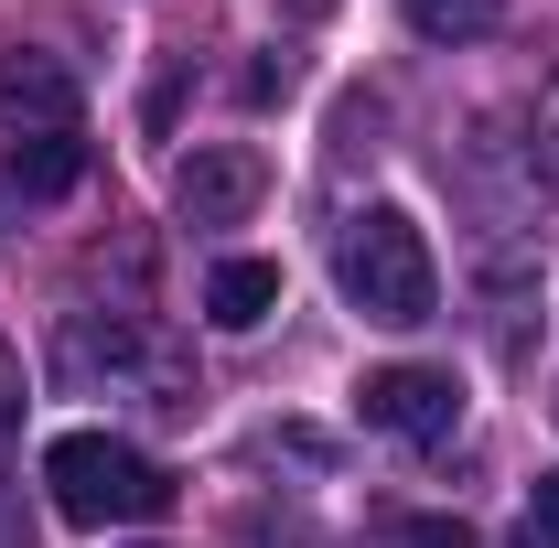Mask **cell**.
Segmentation results:
<instances>
[{"label": "cell", "instance_id": "6", "mask_svg": "<svg viewBox=\"0 0 559 548\" xmlns=\"http://www.w3.org/2000/svg\"><path fill=\"white\" fill-rule=\"evenodd\" d=\"M205 312L226 323V334H259L280 312V259H226V270L205 279Z\"/></svg>", "mask_w": 559, "mask_h": 548}, {"label": "cell", "instance_id": "10", "mask_svg": "<svg viewBox=\"0 0 559 548\" xmlns=\"http://www.w3.org/2000/svg\"><path fill=\"white\" fill-rule=\"evenodd\" d=\"M527 538L559 548V474H538V495H527Z\"/></svg>", "mask_w": 559, "mask_h": 548}, {"label": "cell", "instance_id": "2", "mask_svg": "<svg viewBox=\"0 0 559 548\" xmlns=\"http://www.w3.org/2000/svg\"><path fill=\"white\" fill-rule=\"evenodd\" d=\"M44 495L66 527H140L173 505V474L130 452L119 430H66V441H44Z\"/></svg>", "mask_w": 559, "mask_h": 548}, {"label": "cell", "instance_id": "11", "mask_svg": "<svg viewBox=\"0 0 559 548\" xmlns=\"http://www.w3.org/2000/svg\"><path fill=\"white\" fill-rule=\"evenodd\" d=\"M538 140H549V172H559V97H549V130H538Z\"/></svg>", "mask_w": 559, "mask_h": 548}, {"label": "cell", "instance_id": "4", "mask_svg": "<svg viewBox=\"0 0 559 548\" xmlns=\"http://www.w3.org/2000/svg\"><path fill=\"white\" fill-rule=\"evenodd\" d=\"M355 409L377 419V430H399V441H452L463 430V388H452V366H377L366 388H355Z\"/></svg>", "mask_w": 559, "mask_h": 548}, {"label": "cell", "instance_id": "9", "mask_svg": "<svg viewBox=\"0 0 559 548\" xmlns=\"http://www.w3.org/2000/svg\"><path fill=\"white\" fill-rule=\"evenodd\" d=\"M399 548H474V527H463V516H409Z\"/></svg>", "mask_w": 559, "mask_h": 548}, {"label": "cell", "instance_id": "8", "mask_svg": "<svg viewBox=\"0 0 559 548\" xmlns=\"http://www.w3.org/2000/svg\"><path fill=\"white\" fill-rule=\"evenodd\" d=\"M11 441H22V355L0 344V463H11Z\"/></svg>", "mask_w": 559, "mask_h": 548}, {"label": "cell", "instance_id": "13", "mask_svg": "<svg viewBox=\"0 0 559 548\" xmlns=\"http://www.w3.org/2000/svg\"><path fill=\"white\" fill-rule=\"evenodd\" d=\"M301 11H323V0H301Z\"/></svg>", "mask_w": 559, "mask_h": 548}, {"label": "cell", "instance_id": "7", "mask_svg": "<svg viewBox=\"0 0 559 548\" xmlns=\"http://www.w3.org/2000/svg\"><path fill=\"white\" fill-rule=\"evenodd\" d=\"M399 11H409L419 44H485L495 22H506V0H399Z\"/></svg>", "mask_w": 559, "mask_h": 548}, {"label": "cell", "instance_id": "1", "mask_svg": "<svg viewBox=\"0 0 559 548\" xmlns=\"http://www.w3.org/2000/svg\"><path fill=\"white\" fill-rule=\"evenodd\" d=\"M334 290H345L366 323H388V334L430 323V312H441V270H430V237H419L399 205L345 215V237H334Z\"/></svg>", "mask_w": 559, "mask_h": 548}, {"label": "cell", "instance_id": "3", "mask_svg": "<svg viewBox=\"0 0 559 548\" xmlns=\"http://www.w3.org/2000/svg\"><path fill=\"white\" fill-rule=\"evenodd\" d=\"M55 140H86V108H75V75L33 44L0 55V151H55Z\"/></svg>", "mask_w": 559, "mask_h": 548}, {"label": "cell", "instance_id": "5", "mask_svg": "<svg viewBox=\"0 0 559 548\" xmlns=\"http://www.w3.org/2000/svg\"><path fill=\"white\" fill-rule=\"evenodd\" d=\"M259 194H270V162L237 151V140H205L194 162H173V215L183 226H237Z\"/></svg>", "mask_w": 559, "mask_h": 548}, {"label": "cell", "instance_id": "12", "mask_svg": "<svg viewBox=\"0 0 559 548\" xmlns=\"http://www.w3.org/2000/svg\"><path fill=\"white\" fill-rule=\"evenodd\" d=\"M516 548H538V538H527V527H516Z\"/></svg>", "mask_w": 559, "mask_h": 548}]
</instances>
